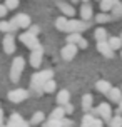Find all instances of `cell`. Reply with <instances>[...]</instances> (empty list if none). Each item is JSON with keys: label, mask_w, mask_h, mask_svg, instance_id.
<instances>
[{"label": "cell", "mask_w": 122, "mask_h": 127, "mask_svg": "<svg viewBox=\"0 0 122 127\" xmlns=\"http://www.w3.org/2000/svg\"><path fill=\"white\" fill-rule=\"evenodd\" d=\"M95 89L100 92V94L107 95L109 94V90L112 89V85H110V82H107V80H99V82L95 84Z\"/></svg>", "instance_id": "2e32d148"}, {"label": "cell", "mask_w": 122, "mask_h": 127, "mask_svg": "<svg viewBox=\"0 0 122 127\" xmlns=\"http://www.w3.org/2000/svg\"><path fill=\"white\" fill-rule=\"evenodd\" d=\"M40 64H42V47L32 50V54H30V65L33 69H39Z\"/></svg>", "instance_id": "30bf717a"}, {"label": "cell", "mask_w": 122, "mask_h": 127, "mask_svg": "<svg viewBox=\"0 0 122 127\" xmlns=\"http://www.w3.org/2000/svg\"><path fill=\"white\" fill-rule=\"evenodd\" d=\"M94 121H95V115L94 114H89V112H87V114L84 115L82 117V122H80V126L82 127H94Z\"/></svg>", "instance_id": "44dd1931"}, {"label": "cell", "mask_w": 122, "mask_h": 127, "mask_svg": "<svg viewBox=\"0 0 122 127\" xmlns=\"http://www.w3.org/2000/svg\"><path fill=\"white\" fill-rule=\"evenodd\" d=\"M65 114H67V112H65V107H64V105H60V107H57V109L52 110L49 119H64Z\"/></svg>", "instance_id": "ffe728a7"}, {"label": "cell", "mask_w": 122, "mask_h": 127, "mask_svg": "<svg viewBox=\"0 0 122 127\" xmlns=\"http://www.w3.org/2000/svg\"><path fill=\"white\" fill-rule=\"evenodd\" d=\"M3 50H5V54H13L15 52V38H13L12 32L5 33V37H3Z\"/></svg>", "instance_id": "9c48e42d"}, {"label": "cell", "mask_w": 122, "mask_h": 127, "mask_svg": "<svg viewBox=\"0 0 122 127\" xmlns=\"http://www.w3.org/2000/svg\"><path fill=\"white\" fill-rule=\"evenodd\" d=\"M107 124H109L110 127H121V126H122V114L119 112L117 115H114V117H112V119H110Z\"/></svg>", "instance_id": "83f0119b"}, {"label": "cell", "mask_w": 122, "mask_h": 127, "mask_svg": "<svg viewBox=\"0 0 122 127\" xmlns=\"http://www.w3.org/2000/svg\"><path fill=\"white\" fill-rule=\"evenodd\" d=\"M82 2H89V0H82Z\"/></svg>", "instance_id": "ab89813d"}, {"label": "cell", "mask_w": 122, "mask_h": 127, "mask_svg": "<svg viewBox=\"0 0 122 127\" xmlns=\"http://www.w3.org/2000/svg\"><path fill=\"white\" fill-rule=\"evenodd\" d=\"M7 12H8V8H7L5 3H0V17H5Z\"/></svg>", "instance_id": "d6a6232c"}, {"label": "cell", "mask_w": 122, "mask_h": 127, "mask_svg": "<svg viewBox=\"0 0 122 127\" xmlns=\"http://www.w3.org/2000/svg\"><path fill=\"white\" fill-rule=\"evenodd\" d=\"M3 122H2V110H0V126H2Z\"/></svg>", "instance_id": "f35d334b"}, {"label": "cell", "mask_w": 122, "mask_h": 127, "mask_svg": "<svg viewBox=\"0 0 122 127\" xmlns=\"http://www.w3.org/2000/svg\"><path fill=\"white\" fill-rule=\"evenodd\" d=\"M92 15H94V8H92V5H90L89 2H84L82 7H80V17H82V20L90 22Z\"/></svg>", "instance_id": "7c38bea8"}, {"label": "cell", "mask_w": 122, "mask_h": 127, "mask_svg": "<svg viewBox=\"0 0 122 127\" xmlns=\"http://www.w3.org/2000/svg\"><path fill=\"white\" fill-rule=\"evenodd\" d=\"M121 38H122V33H121Z\"/></svg>", "instance_id": "7bdbcfd3"}, {"label": "cell", "mask_w": 122, "mask_h": 127, "mask_svg": "<svg viewBox=\"0 0 122 127\" xmlns=\"http://www.w3.org/2000/svg\"><path fill=\"white\" fill-rule=\"evenodd\" d=\"M10 25H12V32H13L17 29H29L32 25V22H30V17L27 13H19L10 20Z\"/></svg>", "instance_id": "3957f363"}, {"label": "cell", "mask_w": 122, "mask_h": 127, "mask_svg": "<svg viewBox=\"0 0 122 127\" xmlns=\"http://www.w3.org/2000/svg\"><path fill=\"white\" fill-rule=\"evenodd\" d=\"M77 45H79V49H87V47H89V44H87V40H85L84 37L80 38V42H79Z\"/></svg>", "instance_id": "836d02e7"}, {"label": "cell", "mask_w": 122, "mask_h": 127, "mask_svg": "<svg viewBox=\"0 0 122 127\" xmlns=\"http://www.w3.org/2000/svg\"><path fill=\"white\" fill-rule=\"evenodd\" d=\"M25 69V60L24 57H15L12 62V67H10V80L13 84H17L20 80V75H22V72Z\"/></svg>", "instance_id": "7a4b0ae2"}, {"label": "cell", "mask_w": 122, "mask_h": 127, "mask_svg": "<svg viewBox=\"0 0 122 127\" xmlns=\"http://www.w3.org/2000/svg\"><path fill=\"white\" fill-rule=\"evenodd\" d=\"M109 44L114 50H121L122 49V38L121 37H110L109 38Z\"/></svg>", "instance_id": "484cf974"}, {"label": "cell", "mask_w": 122, "mask_h": 127, "mask_svg": "<svg viewBox=\"0 0 122 127\" xmlns=\"http://www.w3.org/2000/svg\"><path fill=\"white\" fill-rule=\"evenodd\" d=\"M121 89H122V87H121Z\"/></svg>", "instance_id": "ee69618b"}, {"label": "cell", "mask_w": 122, "mask_h": 127, "mask_svg": "<svg viewBox=\"0 0 122 127\" xmlns=\"http://www.w3.org/2000/svg\"><path fill=\"white\" fill-rule=\"evenodd\" d=\"M107 97H109V100H110V102H114V104H119V102H121V99H122V89L112 87V89L109 90Z\"/></svg>", "instance_id": "9a60e30c"}, {"label": "cell", "mask_w": 122, "mask_h": 127, "mask_svg": "<svg viewBox=\"0 0 122 127\" xmlns=\"http://www.w3.org/2000/svg\"><path fill=\"white\" fill-rule=\"evenodd\" d=\"M119 112L122 114V99H121V102H119Z\"/></svg>", "instance_id": "74e56055"}, {"label": "cell", "mask_w": 122, "mask_h": 127, "mask_svg": "<svg viewBox=\"0 0 122 127\" xmlns=\"http://www.w3.org/2000/svg\"><path fill=\"white\" fill-rule=\"evenodd\" d=\"M69 100H70V94H69V90H60L57 95V104L59 105H65V104H69Z\"/></svg>", "instance_id": "e0dca14e"}, {"label": "cell", "mask_w": 122, "mask_h": 127, "mask_svg": "<svg viewBox=\"0 0 122 127\" xmlns=\"http://www.w3.org/2000/svg\"><path fill=\"white\" fill-rule=\"evenodd\" d=\"M55 87H57V85H55V82H54L52 79H49V80L44 84V92H45V94H52V92L55 90Z\"/></svg>", "instance_id": "f546056e"}, {"label": "cell", "mask_w": 122, "mask_h": 127, "mask_svg": "<svg viewBox=\"0 0 122 127\" xmlns=\"http://www.w3.org/2000/svg\"><path fill=\"white\" fill-rule=\"evenodd\" d=\"M27 97H29V90H25V89H15L7 94V99L10 102H13V104H19V102L25 100Z\"/></svg>", "instance_id": "52a82bcc"}, {"label": "cell", "mask_w": 122, "mask_h": 127, "mask_svg": "<svg viewBox=\"0 0 122 127\" xmlns=\"http://www.w3.org/2000/svg\"><path fill=\"white\" fill-rule=\"evenodd\" d=\"M72 2H77V0H72Z\"/></svg>", "instance_id": "b9f144b4"}, {"label": "cell", "mask_w": 122, "mask_h": 127, "mask_svg": "<svg viewBox=\"0 0 122 127\" xmlns=\"http://www.w3.org/2000/svg\"><path fill=\"white\" fill-rule=\"evenodd\" d=\"M121 57H122V50H121Z\"/></svg>", "instance_id": "60d3db41"}, {"label": "cell", "mask_w": 122, "mask_h": 127, "mask_svg": "<svg viewBox=\"0 0 122 127\" xmlns=\"http://www.w3.org/2000/svg\"><path fill=\"white\" fill-rule=\"evenodd\" d=\"M20 40H22V44L25 45L27 49H30V50H35V49H39V47H40L39 40H37V35L32 33L30 30L22 32V33H20Z\"/></svg>", "instance_id": "277c9868"}, {"label": "cell", "mask_w": 122, "mask_h": 127, "mask_svg": "<svg viewBox=\"0 0 122 127\" xmlns=\"http://www.w3.org/2000/svg\"><path fill=\"white\" fill-rule=\"evenodd\" d=\"M92 104H94L92 95H90V94H85L82 97V109L85 110V112H90V110H92Z\"/></svg>", "instance_id": "d6986e66"}, {"label": "cell", "mask_w": 122, "mask_h": 127, "mask_svg": "<svg viewBox=\"0 0 122 127\" xmlns=\"http://www.w3.org/2000/svg\"><path fill=\"white\" fill-rule=\"evenodd\" d=\"M94 37H95V40H109L107 30H105L104 27H99V29H95V32H94Z\"/></svg>", "instance_id": "7402d4cb"}, {"label": "cell", "mask_w": 122, "mask_h": 127, "mask_svg": "<svg viewBox=\"0 0 122 127\" xmlns=\"http://www.w3.org/2000/svg\"><path fill=\"white\" fill-rule=\"evenodd\" d=\"M100 3H99V7H100V10L102 12H110L112 10V7L116 5L119 0H99Z\"/></svg>", "instance_id": "ac0fdd59"}, {"label": "cell", "mask_w": 122, "mask_h": 127, "mask_svg": "<svg viewBox=\"0 0 122 127\" xmlns=\"http://www.w3.org/2000/svg\"><path fill=\"white\" fill-rule=\"evenodd\" d=\"M110 20H114L112 19V13H107V12H102V13H99L95 17V22L97 24H107V22H110Z\"/></svg>", "instance_id": "cb8c5ba5"}, {"label": "cell", "mask_w": 122, "mask_h": 127, "mask_svg": "<svg viewBox=\"0 0 122 127\" xmlns=\"http://www.w3.org/2000/svg\"><path fill=\"white\" fill-rule=\"evenodd\" d=\"M57 7L60 8V12L67 15V17H74L75 15V8L69 3V2H57Z\"/></svg>", "instance_id": "4fadbf2b"}, {"label": "cell", "mask_w": 122, "mask_h": 127, "mask_svg": "<svg viewBox=\"0 0 122 127\" xmlns=\"http://www.w3.org/2000/svg\"><path fill=\"white\" fill-rule=\"evenodd\" d=\"M64 107H65V112H67V114H72V112H74V105H72V104H65Z\"/></svg>", "instance_id": "d590c367"}, {"label": "cell", "mask_w": 122, "mask_h": 127, "mask_svg": "<svg viewBox=\"0 0 122 127\" xmlns=\"http://www.w3.org/2000/svg\"><path fill=\"white\" fill-rule=\"evenodd\" d=\"M97 109H99V115H100V117H102L105 122H109L110 119H112V109H110L109 104L102 102V104H100V105H99Z\"/></svg>", "instance_id": "8fae6325"}, {"label": "cell", "mask_w": 122, "mask_h": 127, "mask_svg": "<svg viewBox=\"0 0 122 127\" xmlns=\"http://www.w3.org/2000/svg\"><path fill=\"white\" fill-rule=\"evenodd\" d=\"M89 22L87 20H75V19H70L67 22V25H65V30L67 33H70V32H84L89 29Z\"/></svg>", "instance_id": "5b68a950"}, {"label": "cell", "mask_w": 122, "mask_h": 127, "mask_svg": "<svg viewBox=\"0 0 122 127\" xmlns=\"http://www.w3.org/2000/svg\"><path fill=\"white\" fill-rule=\"evenodd\" d=\"M29 30L32 32V33H35V35H39L40 29H39V25H30V27H29Z\"/></svg>", "instance_id": "e575fe53"}, {"label": "cell", "mask_w": 122, "mask_h": 127, "mask_svg": "<svg viewBox=\"0 0 122 127\" xmlns=\"http://www.w3.org/2000/svg\"><path fill=\"white\" fill-rule=\"evenodd\" d=\"M67 15H62V17H59L57 20H55V29H57L59 32H64L65 30V25H67Z\"/></svg>", "instance_id": "603a6c76"}, {"label": "cell", "mask_w": 122, "mask_h": 127, "mask_svg": "<svg viewBox=\"0 0 122 127\" xmlns=\"http://www.w3.org/2000/svg\"><path fill=\"white\" fill-rule=\"evenodd\" d=\"M19 0H5V5H7V8L8 10H15L17 7H19Z\"/></svg>", "instance_id": "1f68e13d"}, {"label": "cell", "mask_w": 122, "mask_h": 127, "mask_svg": "<svg viewBox=\"0 0 122 127\" xmlns=\"http://www.w3.org/2000/svg\"><path fill=\"white\" fill-rule=\"evenodd\" d=\"M82 32H70L69 35H67V42H72V44H79L80 42V38H82V35H80Z\"/></svg>", "instance_id": "4316f807"}, {"label": "cell", "mask_w": 122, "mask_h": 127, "mask_svg": "<svg viewBox=\"0 0 122 127\" xmlns=\"http://www.w3.org/2000/svg\"><path fill=\"white\" fill-rule=\"evenodd\" d=\"M10 127H24V126H27V122L24 121V117L22 115H19V114H12L10 117H8V122H7Z\"/></svg>", "instance_id": "5bb4252c"}, {"label": "cell", "mask_w": 122, "mask_h": 127, "mask_svg": "<svg viewBox=\"0 0 122 127\" xmlns=\"http://www.w3.org/2000/svg\"><path fill=\"white\" fill-rule=\"evenodd\" d=\"M77 50H79V45H77V44L67 42V44L62 47V50H60V57L69 62V60H72V59L77 55Z\"/></svg>", "instance_id": "8992f818"}, {"label": "cell", "mask_w": 122, "mask_h": 127, "mask_svg": "<svg viewBox=\"0 0 122 127\" xmlns=\"http://www.w3.org/2000/svg\"><path fill=\"white\" fill-rule=\"evenodd\" d=\"M45 119L44 112H35V114L32 115V119H30V124H33V126H37V124H42Z\"/></svg>", "instance_id": "f1b7e54d"}, {"label": "cell", "mask_w": 122, "mask_h": 127, "mask_svg": "<svg viewBox=\"0 0 122 127\" xmlns=\"http://www.w3.org/2000/svg\"><path fill=\"white\" fill-rule=\"evenodd\" d=\"M110 13H112V19H121L122 17V3L121 2H117L116 5L112 7V10H110Z\"/></svg>", "instance_id": "d4e9b609"}, {"label": "cell", "mask_w": 122, "mask_h": 127, "mask_svg": "<svg viewBox=\"0 0 122 127\" xmlns=\"http://www.w3.org/2000/svg\"><path fill=\"white\" fill-rule=\"evenodd\" d=\"M62 121H64V126H65V127H70V126H74V122H72L70 119H65V117H64Z\"/></svg>", "instance_id": "8d00e7d4"}, {"label": "cell", "mask_w": 122, "mask_h": 127, "mask_svg": "<svg viewBox=\"0 0 122 127\" xmlns=\"http://www.w3.org/2000/svg\"><path fill=\"white\" fill-rule=\"evenodd\" d=\"M52 77H54V72H52L50 69L35 72L32 75V79H30V85H32V89L40 95V94H44V84L47 82L49 79H52Z\"/></svg>", "instance_id": "6da1fadb"}, {"label": "cell", "mask_w": 122, "mask_h": 127, "mask_svg": "<svg viewBox=\"0 0 122 127\" xmlns=\"http://www.w3.org/2000/svg\"><path fill=\"white\" fill-rule=\"evenodd\" d=\"M97 50L107 59H112L114 57V52H116L112 47H110L109 40H97Z\"/></svg>", "instance_id": "ba28073f"}, {"label": "cell", "mask_w": 122, "mask_h": 127, "mask_svg": "<svg viewBox=\"0 0 122 127\" xmlns=\"http://www.w3.org/2000/svg\"><path fill=\"white\" fill-rule=\"evenodd\" d=\"M0 32H3V33H8V32H12V25H10V22H5V20H2V22H0Z\"/></svg>", "instance_id": "4dcf8cb0"}]
</instances>
